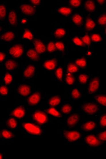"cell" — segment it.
<instances>
[{
	"label": "cell",
	"mask_w": 106,
	"mask_h": 159,
	"mask_svg": "<svg viewBox=\"0 0 106 159\" xmlns=\"http://www.w3.org/2000/svg\"><path fill=\"white\" fill-rule=\"evenodd\" d=\"M66 82L69 85H73L75 82V78L71 73H69L66 76Z\"/></svg>",
	"instance_id": "34"
},
{
	"label": "cell",
	"mask_w": 106,
	"mask_h": 159,
	"mask_svg": "<svg viewBox=\"0 0 106 159\" xmlns=\"http://www.w3.org/2000/svg\"><path fill=\"white\" fill-rule=\"evenodd\" d=\"M88 79V76L87 75L84 74H81L78 77V80L81 84H84L87 82Z\"/></svg>",
	"instance_id": "41"
},
{
	"label": "cell",
	"mask_w": 106,
	"mask_h": 159,
	"mask_svg": "<svg viewBox=\"0 0 106 159\" xmlns=\"http://www.w3.org/2000/svg\"><path fill=\"white\" fill-rule=\"evenodd\" d=\"M15 37V36L13 32L9 31L1 35V38L2 41L9 42L14 40Z\"/></svg>",
	"instance_id": "17"
},
{
	"label": "cell",
	"mask_w": 106,
	"mask_h": 159,
	"mask_svg": "<svg viewBox=\"0 0 106 159\" xmlns=\"http://www.w3.org/2000/svg\"><path fill=\"white\" fill-rule=\"evenodd\" d=\"M61 98L58 96L52 97L49 101V104L52 107H57L60 103Z\"/></svg>",
	"instance_id": "21"
},
{
	"label": "cell",
	"mask_w": 106,
	"mask_h": 159,
	"mask_svg": "<svg viewBox=\"0 0 106 159\" xmlns=\"http://www.w3.org/2000/svg\"><path fill=\"white\" fill-rule=\"evenodd\" d=\"M33 43L35 50L38 54L43 53L46 51V46L41 40L35 39Z\"/></svg>",
	"instance_id": "10"
},
{
	"label": "cell",
	"mask_w": 106,
	"mask_h": 159,
	"mask_svg": "<svg viewBox=\"0 0 106 159\" xmlns=\"http://www.w3.org/2000/svg\"><path fill=\"white\" fill-rule=\"evenodd\" d=\"M56 48L59 51L63 52L64 50V45L63 42L61 41H57L55 43Z\"/></svg>",
	"instance_id": "47"
},
{
	"label": "cell",
	"mask_w": 106,
	"mask_h": 159,
	"mask_svg": "<svg viewBox=\"0 0 106 159\" xmlns=\"http://www.w3.org/2000/svg\"><path fill=\"white\" fill-rule=\"evenodd\" d=\"M72 41L76 45L80 46H84V43H83L82 40H81L78 37H76L73 38Z\"/></svg>",
	"instance_id": "44"
},
{
	"label": "cell",
	"mask_w": 106,
	"mask_h": 159,
	"mask_svg": "<svg viewBox=\"0 0 106 159\" xmlns=\"http://www.w3.org/2000/svg\"><path fill=\"white\" fill-rule=\"evenodd\" d=\"M91 40L95 42H99L102 41V37L98 34H93L91 37Z\"/></svg>",
	"instance_id": "42"
},
{
	"label": "cell",
	"mask_w": 106,
	"mask_h": 159,
	"mask_svg": "<svg viewBox=\"0 0 106 159\" xmlns=\"http://www.w3.org/2000/svg\"><path fill=\"white\" fill-rule=\"evenodd\" d=\"M97 2L99 4H103L104 3V2H105V0H99V1H97Z\"/></svg>",
	"instance_id": "53"
},
{
	"label": "cell",
	"mask_w": 106,
	"mask_h": 159,
	"mask_svg": "<svg viewBox=\"0 0 106 159\" xmlns=\"http://www.w3.org/2000/svg\"><path fill=\"white\" fill-rule=\"evenodd\" d=\"M27 56L29 58H30V59L34 61L38 60L40 59L38 53L36 51L32 49L28 50L27 52Z\"/></svg>",
	"instance_id": "19"
},
{
	"label": "cell",
	"mask_w": 106,
	"mask_h": 159,
	"mask_svg": "<svg viewBox=\"0 0 106 159\" xmlns=\"http://www.w3.org/2000/svg\"><path fill=\"white\" fill-rule=\"evenodd\" d=\"M20 9L22 13L25 15L31 16L35 13V8L30 5L23 4L20 5Z\"/></svg>",
	"instance_id": "8"
},
{
	"label": "cell",
	"mask_w": 106,
	"mask_h": 159,
	"mask_svg": "<svg viewBox=\"0 0 106 159\" xmlns=\"http://www.w3.org/2000/svg\"><path fill=\"white\" fill-rule=\"evenodd\" d=\"M55 75L56 77L59 80L62 81L63 78V71L61 67L58 68L57 70H56L55 72Z\"/></svg>",
	"instance_id": "40"
},
{
	"label": "cell",
	"mask_w": 106,
	"mask_h": 159,
	"mask_svg": "<svg viewBox=\"0 0 106 159\" xmlns=\"http://www.w3.org/2000/svg\"><path fill=\"white\" fill-rule=\"evenodd\" d=\"M33 118L34 121L40 125H43L46 123L48 120V118L46 114L40 111L34 112L33 115Z\"/></svg>",
	"instance_id": "4"
},
{
	"label": "cell",
	"mask_w": 106,
	"mask_h": 159,
	"mask_svg": "<svg viewBox=\"0 0 106 159\" xmlns=\"http://www.w3.org/2000/svg\"><path fill=\"white\" fill-rule=\"evenodd\" d=\"M1 157H0V158H1V159H2V155H1Z\"/></svg>",
	"instance_id": "54"
},
{
	"label": "cell",
	"mask_w": 106,
	"mask_h": 159,
	"mask_svg": "<svg viewBox=\"0 0 106 159\" xmlns=\"http://www.w3.org/2000/svg\"><path fill=\"white\" fill-rule=\"evenodd\" d=\"M13 81V77L9 73H7L4 77V81L5 85H10Z\"/></svg>",
	"instance_id": "35"
},
{
	"label": "cell",
	"mask_w": 106,
	"mask_h": 159,
	"mask_svg": "<svg viewBox=\"0 0 106 159\" xmlns=\"http://www.w3.org/2000/svg\"><path fill=\"white\" fill-rule=\"evenodd\" d=\"M47 113L49 115L53 116L54 117L56 118H60L61 117V115L59 111H57L56 109L54 107H51L46 110Z\"/></svg>",
	"instance_id": "25"
},
{
	"label": "cell",
	"mask_w": 106,
	"mask_h": 159,
	"mask_svg": "<svg viewBox=\"0 0 106 159\" xmlns=\"http://www.w3.org/2000/svg\"><path fill=\"white\" fill-rule=\"evenodd\" d=\"M68 72L69 73H74L77 72L78 71V68L76 64L73 63H70L68 65L67 67Z\"/></svg>",
	"instance_id": "29"
},
{
	"label": "cell",
	"mask_w": 106,
	"mask_h": 159,
	"mask_svg": "<svg viewBox=\"0 0 106 159\" xmlns=\"http://www.w3.org/2000/svg\"><path fill=\"white\" fill-rule=\"evenodd\" d=\"M79 120V117L78 115L73 114L67 120V125L69 126H74L78 123Z\"/></svg>",
	"instance_id": "15"
},
{
	"label": "cell",
	"mask_w": 106,
	"mask_h": 159,
	"mask_svg": "<svg viewBox=\"0 0 106 159\" xmlns=\"http://www.w3.org/2000/svg\"><path fill=\"white\" fill-rule=\"evenodd\" d=\"M5 69L8 71H13L16 69L17 63L16 61L13 60H9L5 62Z\"/></svg>",
	"instance_id": "18"
},
{
	"label": "cell",
	"mask_w": 106,
	"mask_h": 159,
	"mask_svg": "<svg viewBox=\"0 0 106 159\" xmlns=\"http://www.w3.org/2000/svg\"><path fill=\"white\" fill-rule=\"evenodd\" d=\"M9 22L12 26H16L17 23V17L16 13L14 11H11L8 16Z\"/></svg>",
	"instance_id": "20"
},
{
	"label": "cell",
	"mask_w": 106,
	"mask_h": 159,
	"mask_svg": "<svg viewBox=\"0 0 106 159\" xmlns=\"http://www.w3.org/2000/svg\"><path fill=\"white\" fill-rule=\"evenodd\" d=\"M7 15V10L5 6L3 5H0V19H3L5 18Z\"/></svg>",
	"instance_id": "37"
},
{
	"label": "cell",
	"mask_w": 106,
	"mask_h": 159,
	"mask_svg": "<svg viewBox=\"0 0 106 159\" xmlns=\"http://www.w3.org/2000/svg\"><path fill=\"white\" fill-rule=\"evenodd\" d=\"M100 86V80L98 77L94 78L89 83L88 87V92L89 93L92 94L97 92Z\"/></svg>",
	"instance_id": "7"
},
{
	"label": "cell",
	"mask_w": 106,
	"mask_h": 159,
	"mask_svg": "<svg viewBox=\"0 0 106 159\" xmlns=\"http://www.w3.org/2000/svg\"><path fill=\"white\" fill-rule=\"evenodd\" d=\"M70 4L72 7H78L80 5L81 1L80 0H71L69 1Z\"/></svg>",
	"instance_id": "45"
},
{
	"label": "cell",
	"mask_w": 106,
	"mask_h": 159,
	"mask_svg": "<svg viewBox=\"0 0 106 159\" xmlns=\"http://www.w3.org/2000/svg\"><path fill=\"white\" fill-rule=\"evenodd\" d=\"M41 99V96L39 92H36L29 97L27 100L28 104L30 105H34L39 103Z\"/></svg>",
	"instance_id": "9"
},
{
	"label": "cell",
	"mask_w": 106,
	"mask_h": 159,
	"mask_svg": "<svg viewBox=\"0 0 106 159\" xmlns=\"http://www.w3.org/2000/svg\"><path fill=\"white\" fill-rule=\"evenodd\" d=\"M75 64L78 67L81 68H85L87 65L86 59L84 57H82V58L77 59L75 60Z\"/></svg>",
	"instance_id": "28"
},
{
	"label": "cell",
	"mask_w": 106,
	"mask_h": 159,
	"mask_svg": "<svg viewBox=\"0 0 106 159\" xmlns=\"http://www.w3.org/2000/svg\"><path fill=\"white\" fill-rule=\"evenodd\" d=\"M35 71V67L32 65H29L26 68L24 71V76L27 78L32 77L34 75Z\"/></svg>",
	"instance_id": "13"
},
{
	"label": "cell",
	"mask_w": 106,
	"mask_h": 159,
	"mask_svg": "<svg viewBox=\"0 0 106 159\" xmlns=\"http://www.w3.org/2000/svg\"><path fill=\"white\" fill-rule=\"evenodd\" d=\"M0 93L2 96H5L8 93V89L7 86H1L0 88Z\"/></svg>",
	"instance_id": "48"
},
{
	"label": "cell",
	"mask_w": 106,
	"mask_h": 159,
	"mask_svg": "<svg viewBox=\"0 0 106 159\" xmlns=\"http://www.w3.org/2000/svg\"><path fill=\"white\" fill-rule=\"evenodd\" d=\"M81 40L83 43L86 45H90L91 40L90 39V37L88 35H85L84 37H82L81 38Z\"/></svg>",
	"instance_id": "43"
},
{
	"label": "cell",
	"mask_w": 106,
	"mask_h": 159,
	"mask_svg": "<svg viewBox=\"0 0 106 159\" xmlns=\"http://www.w3.org/2000/svg\"><path fill=\"white\" fill-rule=\"evenodd\" d=\"M57 60L55 59L49 60L45 61L44 63L43 67L49 71H52L55 69L57 66Z\"/></svg>",
	"instance_id": "14"
},
{
	"label": "cell",
	"mask_w": 106,
	"mask_h": 159,
	"mask_svg": "<svg viewBox=\"0 0 106 159\" xmlns=\"http://www.w3.org/2000/svg\"><path fill=\"white\" fill-rule=\"evenodd\" d=\"M12 115L17 118H22L24 117L26 115L25 108L22 106L17 107L12 111Z\"/></svg>",
	"instance_id": "12"
},
{
	"label": "cell",
	"mask_w": 106,
	"mask_h": 159,
	"mask_svg": "<svg viewBox=\"0 0 106 159\" xmlns=\"http://www.w3.org/2000/svg\"><path fill=\"white\" fill-rule=\"evenodd\" d=\"M23 38L24 39H27L29 40H32L33 39V36L32 32L29 29H26L23 35Z\"/></svg>",
	"instance_id": "33"
},
{
	"label": "cell",
	"mask_w": 106,
	"mask_h": 159,
	"mask_svg": "<svg viewBox=\"0 0 106 159\" xmlns=\"http://www.w3.org/2000/svg\"><path fill=\"white\" fill-rule=\"evenodd\" d=\"M85 8L88 12H92L96 9V5L92 1H88L85 3Z\"/></svg>",
	"instance_id": "22"
},
{
	"label": "cell",
	"mask_w": 106,
	"mask_h": 159,
	"mask_svg": "<svg viewBox=\"0 0 106 159\" xmlns=\"http://www.w3.org/2000/svg\"><path fill=\"white\" fill-rule=\"evenodd\" d=\"M7 124V126L11 129H15L16 128L17 126V121L15 119L13 118H11L8 119Z\"/></svg>",
	"instance_id": "32"
},
{
	"label": "cell",
	"mask_w": 106,
	"mask_h": 159,
	"mask_svg": "<svg viewBox=\"0 0 106 159\" xmlns=\"http://www.w3.org/2000/svg\"><path fill=\"white\" fill-rule=\"evenodd\" d=\"M1 136L6 139H11L14 137L12 132L7 130H3L1 132Z\"/></svg>",
	"instance_id": "30"
},
{
	"label": "cell",
	"mask_w": 106,
	"mask_h": 159,
	"mask_svg": "<svg viewBox=\"0 0 106 159\" xmlns=\"http://www.w3.org/2000/svg\"><path fill=\"white\" fill-rule=\"evenodd\" d=\"M96 26L95 23L92 19L89 17H88L85 23V28L87 31H92Z\"/></svg>",
	"instance_id": "23"
},
{
	"label": "cell",
	"mask_w": 106,
	"mask_h": 159,
	"mask_svg": "<svg viewBox=\"0 0 106 159\" xmlns=\"http://www.w3.org/2000/svg\"><path fill=\"white\" fill-rule=\"evenodd\" d=\"M59 13L65 16L70 15L72 13L71 9L67 7H61L58 9Z\"/></svg>",
	"instance_id": "24"
},
{
	"label": "cell",
	"mask_w": 106,
	"mask_h": 159,
	"mask_svg": "<svg viewBox=\"0 0 106 159\" xmlns=\"http://www.w3.org/2000/svg\"><path fill=\"white\" fill-rule=\"evenodd\" d=\"M23 47L21 44H17L13 46L9 50V54L14 58H19L23 54Z\"/></svg>",
	"instance_id": "2"
},
{
	"label": "cell",
	"mask_w": 106,
	"mask_h": 159,
	"mask_svg": "<svg viewBox=\"0 0 106 159\" xmlns=\"http://www.w3.org/2000/svg\"><path fill=\"white\" fill-rule=\"evenodd\" d=\"M105 33H106V29H105Z\"/></svg>",
	"instance_id": "55"
},
{
	"label": "cell",
	"mask_w": 106,
	"mask_h": 159,
	"mask_svg": "<svg viewBox=\"0 0 106 159\" xmlns=\"http://www.w3.org/2000/svg\"><path fill=\"white\" fill-rule=\"evenodd\" d=\"M30 2L34 5H38L41 3V1L40 0H32L30 1Z\"/></svg>",
	"instance_id": "52"
},
{
	"label": "cell",
	"mask_w": 106,
	"mask_h": 159,
	"mask_svg": "<svg viewBox=\"0 0 106 159\" xmlns=\"http://www.w3.org/2000/svg\"><path fill=\"white\" fill-rule=\"evenodd\" d=\"M66 34L65 30L63 28H59L56 30L55 31L54 35L56 37L62 38L65 36Z\"/></svg>",
	"instance_id": "31"
},
{
	"label": "cell",
	"mask_w": 106,
	"mask_h": 159,
	"mask_svg": "<svg viewBox=\"0 0 106 159\" xmlns=\"http://www.w3.org/2000/svg\"><path fill=\"white\" fill-rule=\"evenodd\" d=\"M5 58V55L4 53L1 52H0V61L1 63H2Z\"/></svg>",
	"instance_id": "51"
},
{
	"label": "cell",
	"mask_w": 106,
	"mask_h": 159,
	"mask_svg": "<svg viewBox=\"0 0 106 159\" xmlns=\"http://www.w3.org/2000/svg\"><path fill=\"white\" fill-rule=\"evenodd\" d=\"M23 127L26 132L30 134L34 135H40L42 134V130L37 125L32 123H24Z\"/></svg>",
	"instance_id": "1"
},
{
	"label": "cell",
	"mask_w": 106,
	"mask_h": 159,
	"mask_svg": "<svg viewBox=\"0 0 106 159\" xmlns=\"http://www.w3.org/2000/svg\"><path fill=\"white\" fill-rule=\"evenodd\" d=\"M64 137L70 142H74L78 141L81 135L78 131L76 130H65L63 132Z\"/></svg>",
	"instance_id": "3"
},
{
	"label": "cell",
	"mask_w": 106,
	"mask_h": 159,
	"mask_svg": "<svg viewBox=\"0 0 106 159\" xmlns=\"http://www.w3.org/2000/svg\"><path fill=\"white\" fill-rule=\"evenodd\" d=\"M85 141L87 145L91 147H97L101 144V141L99 138L93 135H87L85 138Z\"/></svg>",
	"instance_id": "6"
},
{
	"label": "cell",
	"mask_w": 106,
	"mask_h": 159,
	"mask_svg": "<svg viewBox=\"0 0 106 159\" xmlns=\"http://www.w3.org/2000/svg\"><path fill=\"white\" fill-rule=\"evenodd\" d=\"M47 49L48 52L51 53L56 51L57 49L56 48L55 43L52 41H51L48 43L47 45Z\"/></svg>",
	"instance_id": "39"
},
{
	"label": "cell",
	"mask_w": 106,
	"mask_h": 159,
	"mask_svg": "<svg viewBox=\"0 0 106 159\" xmlns=\"http://www.w3.org/2000/svg\"><path fill=\"white\" fill-rule=\"evenodd\" d=\"M100 123L103 127H106V114H104L101 117L100 120Z\"/></svg>",
	"instance_id": "49"
},
{
	"label": "cell",
	"mask_w": 106,
	"mask_h": 159,
	"mask_svg": "<svg viewBox=\"0 0 106 159\" xmlns=\"http://www.w3.org/2000/svg\"><path fill=\"white\" fill-rule=\"evenodd\" d=\"M83 111L88 115H93L98 112V108L97 105L93 102H88L85 104L82 107Z\"/></svg>",
	"instance_id": "5"
},
{
	"label": "cell",
	"mask_w": 106,
	"mask_h": 159,
	"mask_svg": "<svg viewBox=\"0 0 106 159\" xmlns=\"http://www.w3.org/2000/svg\"><path fill=\"white\" fill-rule=\"evenodd\" d=\"M95 98L98 103L106 107V96L104 95H99L96 96Z\"/></svg>",
	"instance_id": "26"
},
{
	"label": "cell",
	"mask_w": 106,
	"mask_h": 159,
	"mask_svg": "<svg viewBox=\"0 0 106 159\" xmlns=\"http://www.w3.org/2000/svg\"><path fill=\"white\" fill-rule=\"evenodd\" d=\"M17 91L20 96L26 97L31 93V88L28 85H22L19 86Z\"/></svg>",
	"instance_id": "11"
},
{
	"label": "cell",
	"mask_w": 106,
	"mask_h": 159,
	"mask_svg": "<svg viewBox=\"0 0 106 159\" xmlns=\"http://www.w3.org/2000/svg\"><path fill=\"white\" fill-rule=\"evenodd\" d=\"M99 138L101 141H106V130L101 132L99 135Z\"/></svg>",
	"instance_id": "50"
},
{
	"label": "cell",
	"mask_w": 106,
	"mask_h": 159,
	"mask_svg": "<svg viewBox=\"0 0 106 159\" xmlns=\"http://www.w3.org/2000/svg\"><path fill=\"white\" fill-rule=\"evenodd\" d=\"M72 107L71 105L69 104L64 105L63 106L61 111L64 114H68L72 111Z\"/></svg>",
	"instance_id": "36"
},
{
	"label": "cell",
	"mask_w": 106,
	"mask_h": 159,
	"mask_svg": "<svg viewBox=\"0 0 106 159\" xmlns=\"http://www.w3.org/2000/svg\"><path fill=\"white\" fill-rule=\"evenodd\" d=\"M71 95H72L73 99H75V100L79 99L81 97L80 92H79V90L76 88L73 90L72 92H71Z\"/></svg>",
	"instance_id": "38"
},
{
	"label": "cell",
	"mask_w": 106,
	"mask_h": 159,
	"mask_svg": "<svg viewBox=\"0 0 106 159\" xmlns=\"http://www.w3.org/2000/svg\"><path fill=\"white\" fill-rule=\"evenodd\" d=\"M98 22L100 25H106V14H103L99 17L98 20Z\"/></svg>",
	"instance_id": "46"
},
{
	"label": "cell",
	"mask_w": 106,
	"mask_h": 159,
	"mask_svg": "<svg viewBox=\"0 0 106 159\" xmlns=\"http://www.w3.org/2000/svg\"><path fill=\"white\" fill-rule=\"evenodd\" d=\"M96 127V124L92 121H88L83 124L82 128L85 131H91L95 129Z\"/></svg>",
	"instance_id": "16"
},
{
	"label": "cell",
	"mask_w": 106,
	"mask_h": 159,
	"mask_svg": "<svg viewBox=\"0 0 106 159\" xmlns=\"http://www.w3.org/2000/svg\"><path fill=\"white\" fill-rule=\"evenodd\" d=\"M73 22L74 24L77 26H81L82 25V17L79 14H76L73 16L72 18Z\"/></svg>",
	"instance_id": "27"
}]
</instances>
